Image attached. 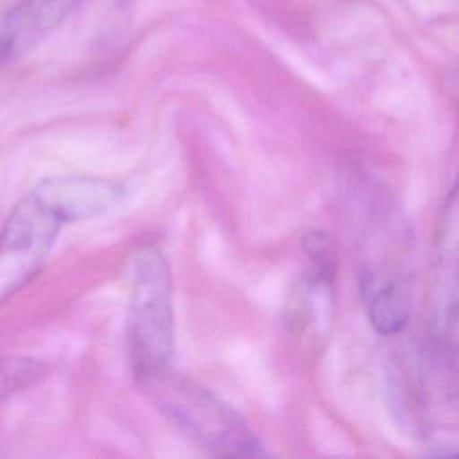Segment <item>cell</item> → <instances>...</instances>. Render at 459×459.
<instances>
[{
	"label": "cell",
	"mask_w": 459,
	"mask_h": 459,
	"mask_svg": "<svg viewBox=\"0 0 459 459\" xmlns=\"http://www.w3.org/2000/svg\"><path fill=\"white\" fill-rule=\"evenodd\" d=\"M158 411L195 446L213 455H264L247 423L212 391L169 366L134 375Z\"/></svg>",
	"instance_id": "1"
},
{
	"label": "cell",
	"mask_w": 459,
	"mask_h": 459,
	"mask_svg": "<svg viewBox=\"0 0 459 459\" xmlns=\"http://www.w3.org/2000/svg\"><path fill=\"white\" fill-rule=\"evenodd\" d=\"M127 344L133 375L169 366L172 357V276L156 246H143L133 260Z\"/></svg>",
	"instance_id": "2"
},
{
	"label": "cell",
	"mask_w": 459,
	"mask_h": 459,
	"mask_svg": "<svg viewBox=\"0 0 459 459\" xmlns=\"http://www.w3.org/2000/svg\"><path fill=\"white\" fill-rule=\"evenodd\" d=\"M79 4V0H20L0 16V30L13 50L45 36Z\"/></svg>",
	"instance_id": "7"
},
{
	"label": "cell",
	"mask_w": 459,
	"mask_h": 459,
	"mask_svg": "<svg viewBox=\"0 0 459 459\" xmlns=\"http://www.w3.org/2000/svg\"><path fill=\"white\" fill-rule=\"evenodd\" d=\"M402 226L380 224L373 230L369 255L360 267V290L373 328L384 335L398 333L411 319L412 287L405 258Z\"/></svg>",
	"instance_id": "3"
},
{
	"label": "cell",
	"mask_w": 459,
	"mask_h": 459,
	"mask_svg": "<svg viewBox=\"0 0 459 459\" xmlns=\"http://www.w3.org/2000/svg\"><path fill=\"white\" fill-rule=\"evenodd\" d=\"M335 273L310 265L287 301L289 328L314 346L325 342L332 328Z\"/></svg>",
	"instance_id": "6"
},
{
	"label": "cell",
	"mask_w": 459,
	"mask_h": 459,
	"mask_svg": "<svg viewBox=\"0 0 459 459\" xmlns=\"http://www.w3.org/2000/svg\"><path fill=\"white\" fill-rule=\"evenodd\" d=\"M30 195L61 224L95 219L120 197L118 185L90 176H56L41 181Z\"/></svg>",
	"instance_id": "5"
},
{
	"label": "cell",
	"mask_w": 459,
	"mask_h": 459,
	"mask_svg": "<svg viewBox=\"0 0 459 459\" xmlns=\"http://www.w3.org/2000/svg\"><path fill=\"white\" fill-rule=\"evenodd\" d=\"M432 337L436 351L455 359V328H457V203L452 192L441 217L437 260L434 265L432 283Z\"/></svg>",
	"instance_id": "4"
},
{
	"label": "cell",
	"mask_w": 459,
	"mask_h": 459,
	"mask_svg": "<svg viewBox=\"0 0 459 459\" xmlns=\"http://www.w3.org/2000/svg\"><path fill=\"white\" fill-rule=\"evenodd\" d=\"M9 52H13V45H11V41L7 39V36L0 30V59L5 57Z\"/></svg>",
	"instance_id": "8"
}]
</instances>
